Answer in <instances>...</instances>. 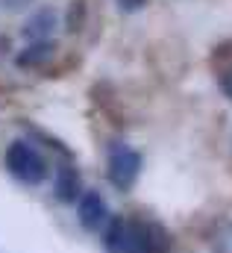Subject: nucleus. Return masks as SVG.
I'll use <instances>...</instances> for the list:
<instances>
[{
  "label": "nucleus",
  "mask_w": 232,
  "mask_h": 253,
  "mask_svg": "<svg viewBox=\"0 0 232 253\" xmlns=\"http://www.w3.org/2000/svg\"><path fill=\"white\" fill-rule=\"evenodd\" d=\"M6 168H9V174L15 180L30 183V186L47 180V171H50L47 168V159L33 144H27V141H12L6 147Z\"/></svg>",
  "instance_id": "nucleus-1"
},
{
  "label": "nucleus",
  "mask_w": 232,
  "mask_h": 253,
  "mask_svg": "<svg viewBox=\"0 0 232 253\" xmlns=\"http://www.w3.org/2000/svg\"><path fill=\"white\" fill-rule=\"evenodd\" d=\"M141 174V153L126 147V144H115L112 153H109V168H106V177L117 191H129L135 186Z\"/></svg>",
  "instance_id": "nucleus-2"
},
{
  "label": "nucleus",
  "mask_w": 232,
  "mask_h": 253,
  "mask_svg": "<svg viewBox=\"0 0 232 253\" xmlns=\"http://www.w3.org/2000/svg\"><path fill=\"white\" fill-rule=\"evenodd\" d=\"M77 218H79V227H85V230H97L100 224L109 221V209H106V200L100 197V191L88 189L79 194Z\"/></svg>",
  "instance_id": "nucleus-3"
},
{
  "label": "nucleus",
  "mask_w": 232,
  "mask_h": 253,
  "mask_svg": "<svg viewBox=\"0 0 232 253\" xmlns=\"http://www.w3.org/2000/svg\"><path fill=\"white\" fill-rule=\"evenodd\" d=\"M59 27V15L56 9H50V6H41L39 12H33L30 15V21L24 24V36L30 39V42H50V36H53V30Z\"/></svg>",
  "instance_id": "nucleus-4"
},
{
  "label": "nucleus",
  "mask_w": 232,
  "mask_h": 253,
  "mask_svg": "<svg viewBox=\"0 0 232 253\" xmlns=\"http://www.w3.org/2000/svg\"><path fill=\"white\" fill-rule=\"evenodd\" d=\"M138 230H141V245H144V253H168V251H171V236L165 233V227H162V224L138 221Z\"/></svg>",
  "instance_id": "nucleus-5"
},
{
  "label": "nucleus",
  "mask_w": 232,
  "mask_h": 253,
  "mask_svg": "<svg viewBox=\"0 0 232 253\" xmlns=\"http://www.w3.org/2000/svg\"><path fill=\"white\" fill-rule=\"evenodd\" d=\"M79 194H82V183H79L77 168L74 165H62L56 177V200L74 203V200H79Z\"/></svg>",
  "instance_id": "nucleus-6"
},
{
  "label": "nucleus",
  "mask_w": 232,
  "mask_h": 253,
  "mask_svg": "<svg viewBox=\"0 0 232 253\" xmlns=\"http://www.w3.org/2000/svg\"><path fill=\"white\" fill-rule=\"evenodd\" d=\"M123 239H126V221L117 218V215H112V218H109V227H106V233H103V248L109 253H120L123 251Z\"/></svg>",
  "instance_id": "nucleus-7"
},
{
  "label": "nucleus",
  "mask_w": 232,
  "mask_h": 253,
  "mask_svg": "<svg viewBox=\"0 0 232 253\" xmlns=\"http://www.w3.org/2000/svg\"><path fill=\"white\" fill-rule=\"evenodd\" d=\"M50 56H53V44H50V42H33L27 50L18 53V65H24V68L41 65V62H47Z\"/></svg>",
  "instance_id": "nucleus-8"
},
{
  "label": "nucleus",
  "mask_w": 232,
  "mask_h": 253,
  "mask_svg": "<svg viewBox=\"0 0 232 253\" xmlns=\"http://www.w3.org/2000/svg\"><path fill=\"white\" fill-rule=\"evenodd\" d=\"M65 21H68V30L77 33V30L85 24V0H74L71 9H68V18H65Z\"/></svg>",
  "instance_id": "nucleus-9"
},
{
  "label": "nucleus",
  "mask_w": 232,
  "mask_h": 253,
  "mask_svg": "<svg viewBox=\"0 0 232 253\" xmlns=\"http://www.w3.org/2000/svg\"><path fill=\"white\" fill-rule=\"evenodd\" d=\"M33 0H0V9H6V12H21V9H27Z\"/></svg>",
  "instance_id": "nucleus-10"
},
{
  "label": "nucleus",
  "mask_w": 232,
  "mask_h": 253,
  "mask_svg": "<svg viewBox=\"0 0 232 253\" xmlns=\"http://www.w3.org/2000/svg\"><path fill=\"white\" fill-rule=\"evenodd\" d=\"M221 91L232 100V68H227V71L221 74Z\"/></svg>",
  "instance_id": "nucleus-11"
},
{
  "label": "nucleus",
  "mask_w": 232,
  "mask_h": 253,
  "mask_svg": "<svg viewBox=\"0 0 232 253\" xmlns=\"http://www.w3.org/2000/svg\"><path fill=\"white\" fill-rule=\"evenodd\" d=\"M117 6H120L123 12H138V9L144 6V0H117Z\"/></svg>",
  "instance_id": "nucleus-12"
}]
</instances>
